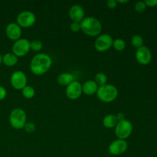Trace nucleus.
<instances>
[{
  "instance_id": "f257e3e1",
  "label": "nucleus",
  "mask_w": 157,
  "mask_h": 157,
  "mask_svg": "<svg viewBox=\"0 0 157 157\" xmlns=\"http://www.w3.org/2000/svg\"><path fill=\"white\" fill-rule=\"evenodd\" d=\"M52 65V58L47 54L39 53L32 58L29 67L35 75H43L48 72Z\"/></svg>"
},
{
  "instance_id": "f03ea898",
  "label": "nucleus",
  "mask_w": 157,
  "mask_h": 157,
  "mask_svg": "<svg viewBox=\"0 0 157 157\" xmlns=\"http://www.w3.org/2000/svg\"><path fill=\"white\" fill-rule=\"evenodd\" d=\"M81 32L90 37H98L102 31V24L97 18L93 16L84 17L81 21Z\"/></svg>"
},
{
  "instance_id": "7ed1b4c3",
  "label": "nucleus",
  "mask_w": 157,
  "mask_h": 157,
  "mask_svg": "<svg viewBox=\"0 0 157 157\" xmlns=\"http://www.w3.org/2000/svg\"><path fill=\"white\" fill-rule=\"evenodd\" d=\"M98 99L104 103H110L117 99L118 96V90L111 84H106L100 86L97 91Z\"/></svg>"
},
{
  "instance_id": "20e7f679",
  "label": "nucleus",
  "mask_w": 157,
  "mask_h": 157,
  "mask_svg": "<svg viewBox=\"0 0 157 157\" xmlns=\"http://www.w3.org/2000/svg\"><path fill=\"white\" fill-rule=\"evenodd\" d=\"M9 123L15 130H21L24 128L27 123V115L25 111L19 107L13 109L9 114Z\"/></svg>"
},
{
  "instance_id": "39448f33",
  "label": "nucleus",
  "mask_w": 157,
  "mask_h": 157,
  "mask_svg": "<svg viewBox=\"0 0 157 157\" xmlns=\"http://www.w3.org/2000/svg\"><path fill=\"white\" fill-rule=\"evenodd\" d=\"M133 132V124L127 119L118 121L115 127V134L117 139L126 140L130 136Z\"/></svg>"
},
{
  "instance_id": "423d86ee",
  "label": "nucleus",
  "mask_w": 157,
  "mask_h": 157,
  "mask_svg": "<svg viewBox=\"0 0 157 157\" xmlns=\"http://www.w3.org/2000/svg\"><path fill=\"white\" fill-rule=\"evenodd\" d=\"M113 39L108 34H101L98 35L94 41V48L99 52L108 51L113 45Z\"/></svg>"
},
{
  "instance_id": "0eeeda50",
  "label": "nucleus",
  "mask_w": 157,
  "mask_h": 157,
  "mask_svg": "<svg viewBox=\"0 0 157 157\" xmlns=\"http://www.w3.org/2000/svg\"><path fill=\"white\" fill-rule=\"evenodd\" d=\"M36 21V16L31 11H23L16 18V23L21 28L28 29L34 25Z\"/></svg>"
},
{
  "instance_id": "6e6552de",
  "label": "nucleus",
  "mask_w": 157,
  "mask_h": 157,
  "mask_svg": "<svg viewBox=\"0 0 157 157\" xmlns=\"http://www.w3.org/2000/svg\"><path fill=\"white\" fill-rule=\"evenodd\" d=\"M12 53L16 57H24L30 51V41L26 38H20L14 42Z\"/></svg>"
},
{
  "instance_id": "1a4fd4ad",
  "label": "nucleus",
  "mask_w": 157,
  "mask_h": 157,
  "mask_svg": "<svg viewBox=\"0 0 157 157\" xmlns=\"http://www.w3.org/2000/svg\"><path fill=\"white\" fill-rule=\"evenodd\" d=\"M11 85L15 90H22L27 86V77L21 71H15L10 77Z\"/></svg>"
},
{
  "instance_id": "9d476101",
  "label": "nucleus",
  "mask_w": 157,
  "mask_h": 157,
  "mask_svg": "<svg viewBox=\"0 0 157 157\" xmlns=\"http://www.w3.org/2000/svg\"><path fill=\"white\" fill-rule=\"evenodd\" d=\"M136 61L141 65H147L150 64L153 58V55L149 48L147 46H142L140 48H137L135 54Z\"/></svg>"
},
{
  "instance_id": "9b49d317",
  "label": "nucleus",
  "mask_w": 157,
  "mask_h": 157,
  "mask_svg": "<svg viewBox=\"0 0 157 157\" xmlns=\"http://www.w3.org/2000/svg\"><path fill=\"white\" fill-rule=\"evenodd\" d=\"M128 148V144L126 140L117 139L110 143L108 147V151L113 156H120L125 153Z\"/></svg>"
},
{
  "instance_id": "f8f14e48",
  "label": "nucleus",
  "mask_w": 157,
  "mask_h": 157,
  "mask_svg": "<svg viewBox=\"0 0 157 157\" xmlns=\"http://www.w3.org/2000/svg\"><path fill=\"white\" fill-rule=\"evenodd\" d=\"M82 84L78 81H74L66 87L65 94L68 99L75 101L78 99L82 94Z\"/></svg>"
},
{
  "instance_id": "ddd939ff",
  "label": "nucleus",
  "mask_w": 157,
  "mask_h": 157,
  "mask_svg": "<svg viewBox=\"0 0 157 157\" xmlns=\"http://www.w3.org/2000/svg\"><path fill=\"white\" fill-rule=\"evenodd\" d=\"M6 35L9 39L14 41H17L21 38L22 35L21 28L16 22L9 23L6 28Z\"/></svg>"
},
{
  "instance_id": "4468645a",
  "label": "nucleus",
  "mask_w": 157,
  "mask_h": 157,
  "mask_svg": "<svg viewBox=\"0 0 157 157\" xmlns=\"http://www.w3.org/2000/svg\"><path fill=\"white\" fill-rule=\"evenodd\" d=\"M84 14H85L84 9H83L82 6L78 4L73 5L68 11L69 18L72 22L81 23L84 18Z\"/></svg>"
},
{
  "instance_id": "2eb2a0df",
  "label": "nucleus",
  "mask_w": 157,
  "mask_h": 157,
  "mask_svg": "<svg viewBox=\"0 0 157 157\" xmlns=\"http://www.w3.org/2000/svg\"><path fill=\"white\" fill-rule=\"evenodd\" d=\"M99 86L94 80H88L82 84V92L86 95H94L97 93Z\"/></svg>"
},
{
  "instance_id": "dca6fc26",
  "label": "nucleus",
  "mask_w": 157,
  "mask_h": 157,
  "mask_svg": "<svg viewBox=\"0 0 157 157\" xmlns=\"http://www.w3.org/2000/svg\"><path fill=\"white\" fill-rule=\"evenodd\" d=\"M118 123V119L117 116L113 113L106 115L103 119V125L104 127L108 129L115 128Z\"/></svg>"
},
{
  "instance_id": "f3484780",
  "label": "nucleus",
  "mask_w": 157,
  "mask_h": 157,
  "mask_svg": "<svg viewBox=\"0 0 157 157\" xmlns=\"http://www.w3.org/2000/svg\"><path fill=\"white\" fill-rule=\"evenodd\" d=\"M74 81H75V77L71 73H62L58 75L57 78V82L58 84L66 87Z\"/></svg>"
},
{
  "instance_id": "a211bd4d",
  "label": "nucleus",
  "mask_w": 157,
  "mask_h": 157,
  "mask_svg": "<svg viewBox=\"0 0 157 157\" xmlns=\"http://www.w3.org/2000/svg\"><path fill=\"white\" fill-rule=\"evenodd\" d=\"M2 63L7 67L15 66L18 63V57L15 56L12 52H8L2 55Z\"/></svg>"
},
{
  "instance_id": "6ab92c4d",
  "label": "nucleus",
  "mask_w": 157,
  "mask_h": 157,
  "mask_svg": "<svg viewBox=\"0 0 157 157\" xmlns=\"http://www.w3.org/2000/svg\"><path fill=\"white\" fill-rule=\"evenodd\" d=\"M21 94L26 99H32L35 95V90L32 86L27 85L21 90Z\"/></svg>"
},
{
  "instance_id": "aec40b11",
  "label": "nucleus",
  "mask_w": 157,
  "mask_h": 157,
  "mask_svg": "<svg viewBox=\"0 0 157 157\" xmlns=\"http://www.w3.org/2000/svg\"><path fill=\"white\" fill-rule=\"evenodd\" d=\"M144 38H143V37L140 35H133L131 38V40H130L131 44L133 47L136 48V49L140 48V47L144 46Z\"/></svg>"
},
{
  "instance_id": "412c9836",
  "label": "nucleus",
  "mask_w": 157,
  "mask_h": 157,
  "mask_svg": "<svg viewBox=\"0 0 157 157\" xmlns=\"http://www.w3.org/2000/svg\"><path fill=\"white\" fill-rule=\"evenodd\" d=\"M94 81L97 83L98 86H103L107 84V76L103 72H99L94 76Z\"/></svg>"
},
{
  "instance_id": "4be33fe9",
  "label": "nucleus",
  "mask_w": 157,
  "mask_h": 157,
  "mask_svg": "<svg viewBox=\"0 0 157 157\" xmlns=\"http://www.w3.org/2000/svg\"><path fill=\"white\" fill-rule=\"evenodd\" d=\"M112 47L117 52H123L126 48V42L121 38H116L113 40Z\"/></svg>"
},
{
  "instance_id": "5701e85b",
  "label": "nucleus",
  "mask_w": 157,
  "mask_h": 157,
  "mask_svg": "<svg viewBox=\"0 0 157 157\" xmlns=\"http://www.w3.org/2000/svg\"><path fill=\"white\" fill-rule=\"evenodd\" d=\"M43 44L40 40H33L30 41V50L35 52H40L42 49Z\"/></svg>"
},
{
  "instance_id": "b1692460",
  "label": "nucleus",
  "mask_w": 157,
  "mask_h": 157,
  "mask_svg": "<svg viewBox=\"0 0 157 157\" xmlns=\"http://www.w3.org/2000/svg\"><path fill=\"white\" fill-rule=\"evenodd\" d=\"M147 6H146L144 1H139L135 4L134 6V9L136 12L138 13H143L144 12V11L147 9Z\"/></svg>"
},
{
  "instance_id": "393cba45",
  "label": "nucleus",
  "mask_w": 157,
  "mask_h": 157,
  "mask_svg": "<svg viewBox=\"0 0 157 157\" xmlns=\"http://www.w3.org/2000/svg\"><path fill=\"white\" fill-rule=\"evenodd\" d=\"M23 129H24V130H25V132H27V133H32L35 131V129H36V127H35V125L34 123L27 122L25 124V125L24 128Z\"/></svg>"
},
{
  "instance_id": "a878e982",
  "label": "nucleus",
  "mask_w": 157,
  "mask_h": 157,
  "mask_svg": "<svg viewBox=\"0 0 157 157\" xmlns=\"http://www.w3.org/2000/svg\"><path fill=\"white\" fill-rule=\"evenodd\" d=\"M70 30L72 32H78L81 31V24L78 22H71L70 25Z\"/></svg>"
},
{
  "instance_id": "bb28decb",
  "label": "nucleus",
  "mask_w": 157,
  "mask_h": 157,
  "mask_svg": "<svg viewBox=\"0 0 157 157\" xmlns=\"http://www.w3.org/2000/svg\"><path fill=\"white\" fill-rule=\"evenodd\" d=\"M147 7L153 8L157 6V0H145L144 1Z\"/></svg>"
},
{
  "instance_id": "cd10ccee",
  "label": "nucleus",
  "mask_w": 157,
  "mask_h": 157,
  "mask_svg": "<svg viewBox=\"0 0 157 157\" xmlns=\"http://www.w3.org/2000/svg\"><path fill=\"white\" fill-rule=\"evenodd\" d=\"M7 96V90L2 86H0V101H3Z\"/></svg>"
},
{
  "instance_id": "c85d7f7f",
  "label": "nucleus",
  "mask_w": 157,
  "mask_h": 157,
  "mask_svg": "<svg viewBox=\"0 0 157 157\" xmlns=\"http://www.w3.org/2000/svg\"><path fill=\"white\" fill-rule=\"evenodd\" d=\"M107 6L109 9H115L117 6V0H109L107 2Z\"/></svg>"
},
{
  "instance_id": "c756f323",
  "label": "nucleus",
  "mask_w": 157,
  "mask_h": 157,
  "mask_svg": "<svg viewBox=\"0 0 157 157\" xmlns=\"http://www.w3.org/2000/svg\"><path fill=\"white\" fill-rule=\"evenodd\" d=\"M116 116H117V117L118 121H122V120L125 119V115H124V113H119L118 114H117Z\"/></svg>"
},
{
  "instance_id": "7c9ffc66",
  "label": "nucleus",
  "mask_w": 157,
  "mask_h": 157,
  "mask_svg": "<svg viewBox=\"0 0 157 157\" xmlns=\"http://www.w3.org/2000/svg\"><path fill=\"white\" fill-rule=\"evenodd\" d=\"M117 4H126V3H128V0H117Z\"/></svg>"
},
{
  "instance_id": "2f4dec72",
  "label": "nucleus",
  "mask_w": 157,
  "mask_h": 157,
  "mask_svg": "<svg viewBox=\"0 0 157 157\" xmlns=\"http://www.w3.org/2000/svg\"><path fill=\"white\" fill-rule=\"evenodd\" d=\"M2 63V55L0 53V64H1Z\"/></svg>"
}]
</instances>
